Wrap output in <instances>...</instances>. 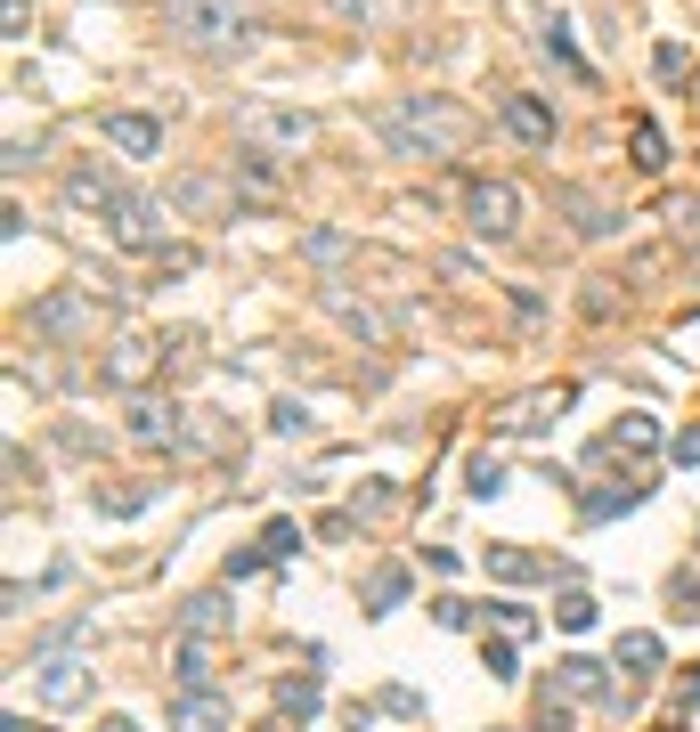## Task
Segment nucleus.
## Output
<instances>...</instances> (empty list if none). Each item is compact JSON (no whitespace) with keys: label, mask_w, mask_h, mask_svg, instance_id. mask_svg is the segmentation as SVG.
<instances>
[{"label":"nucleus","mask_w":700,"mask_h":732,"mask_svg":"<svg viewBox=\"0 0 700 732\" xmlns=\"http://www.w3.org/2000/svg\"><path fill=\"white\" fill-rule=\"evenodd\" d=\"M375 139L391 155H407V163H440V155H457L472 139V114L457 98H440V90H407V98H391L375 114Z\"/></svg>","instance_id":"nucleus-1"},{"label":"nucleus","mask_w":700,"mask_h":732,"mask_svg":"<svg viewBox=\"0 0 700 732\" xmlns=\"http://www.w3.org/2000/svg\"><path fill=\"white\" fill-rule=\"evenodd\" d=\"M253 0H163V25H172L188 50H237Z\"/></svg>","instance_id":"nucleus-2"},{"label":"nucleus","mask_w":700,"mask_h":732,"mask_svg":"<svg viewBox=\"0 0 700 732\" xmlns=\"http://www.w3.org/2000/svg\"><path fill=\"white\" fill-rule=\"evenodd\" d=\"M237 131H244V146L294 155V146H310V139H318V122L302 114V107H270V98H244V107H237Z\"/></svg>","instance_id":"nucleus-3"},{"label":"nucleus","mask_w":700,"mask_h":732,"mask_svg":"<svg viewBox=\"0 0 700 732\" xmlns=\"http://www.w3.org/2000/svg\"><path fill=\"white\" fill-rule=\"evenodd\" d=\"M33 334H50V342H90L98 334V285H66V293H50V302H33Z\"/></svg>","instance_id":"nucleus-4"},{"label":"nucleus","mask_w":700,"mask_h":732,"mask_svg":"<svg viewBox=\"0 0 700 732\" xmlns=\"http://www.w3.org/2000/svg\"><path fill=\"white\" fill-rule=\"evenodd\" d=\"M464 220H472V237L505 244L513 228H522V187H513V179H472L464 187Z\"/></svg>","instance_id":"nucleus-5"},{"label":"nucleus","mask_w":700,"mask_h":732,"mask_svg":"<svg viewBox=\"0 0 700 732\" xmlns=\"http://www.w3.org/2000/svg\"><path fill=\"white\" fill-rule=\"evenodd\" d=\"M81 676H90V667L74 659V643H33V684H41V700H50V708H74L81 692H90Z\"/></svg>","instance_id":"nucleus-6"},{"label":"nucleus","mask_w":700,"mask_h":732,"mask_svg":"<svg viewBox=\"0 0 700 732\" xmlns=\"http://www.w3.org/2000/svg\"><path fill=\"white\" fill-rule=\"evenodd\" d=\"M114 244H131V253H163V220H172V204L155 196H114Z\"/></svg>","instance_id":"nucleus-7"},{"label":"nucleus","mask_w":700,"mask_h":732,"mask_svg":"<svg viewBox=\"0 0 700 732\" xmlns=\"http://www.w3.org/2000/svg\"><path fill=\"white\" fill-rule=\"evenodd\" d=\"M326 318H335V326H350V334H359V342H367V350H391V318H383V309H375V302H359V293H342V285H326Z\"/></svg>","instance_id":"nucleus-8"},{"label":"nucleus","mask_w":700,"mask_h":732,"mask_svg":"<svg viewBox=\"0 0 700 732\" xmlns=\"http://www.w3.org/2000/svg\"><path fill=\"white\" fill-rule=\"evenodd\" d=\"M98 139H107L114 155H131V163H147V155H163V122H155V114H131V107L98 122Z\"/></svg>","instance_id":"nucleus-9"},{"label":"nucleus","mask_w":700,"mask_h":732,"mask_svg":"<svg viewBox=\"0 0 700 732\" xmlns=\"http://www.w3.org/2000/svg\"><path fill=\"white\" fill-rule=\"evenodd\" d=\"M497 122H505L522 146H554V107H546V98H529V90H513L505 107H497Z\"/></svg>","instance_id":"nucleus-10"},{"label":"nucleus","mask_w":700,"mask_h":732,"mask_svg":"<svg viewBox=\"0 0 700 732\" xmlns=\"http://www.w3.org/2000/svg\"><path fill=\"white\" fill-rule=\"evenodd\" d=\"M155 359H163V342H147V334H122V342L107 350V383H122V391H139L155 374Z\"/></svg>","instance_id":"nucleus-11"},{"label":"nucleus","mask_w":700,"mask_h":732,"mask_svg":"<svg viewBox=\"0 0 700 732\" xmlns=\"http://www.w3.org/2000/svg\"><path fill=\"white\" fill-rule=\"evenodd\" d=\"M122 431H131L139 448H172V439L188 431V424H179V407H172V400H139V407H131V424H122Z\"/></svg>","instance_id":"nucleus-12"},{"label":"nucleus","mask_w":700,"mask_h":732,"mask_svg":"<svg viewBox=\"0 0 700 732\" xmlns=\"http://www.w3.org/2000/svg\"><path fill=\"white\" fill-rule=\"evenodd\" d=\"M172 732H229V700H212V692H179V700H172Z\"/></svg>","instance_id":"nucleus-13"},{"label":"nucleus","mask_w":700,"mask_h":732,"mask_svg":"<svg viewBox=\"0 0 700 732\" xmlns=\"http://www.w3.org/2000/svg\"><path fill=\"white\" fill-rule=\"evenodd\" d=\"M90 505L107 513V521H131V513H147V505H155V480H122V489H98Z\"/></svg>","instance_id":"nucleus-14"},{"label":"nucleus","mask_w":700,"mask_h":732,"mask_svg":"<svg viewBox=\"0 0 700 732\" xmlns=\"http://www.w3.org/2000/svg\"><path fill=\"white\" fill-rule=\"evenodd\" d=\"M554 692H562V700H603V667H594V659H562V667H554Z\"/></svg>","instance_id":"nucleus-15"},{"label":"nucleus","mask_w":700,"mask_h":732,"mask_svg":"<svg viewBox=\"0 0 700 732\" xmlns=\"http://www.w3.org/2000/svg\"><path fill=\"white\" fill-rule=\"evenodd\" d=\"M229 626V594H196V602H179V635H220Z\"/></svg>","instance_id":"nucleus-16"},{"label":"nucleus","mask_w":700,"mask_h":732,"mask_svg":"<svg viewBox=\"0 0 700 732\" xmlns=\"http://www.w3.org/2000/svg\"><path fill=\"white\" fill-rule=\"evenodd\" d=\"M400 602H407V570H400V561H383V570H367V611H400Z\"/></svg>","instance_id":"nucleus-17"},{"label":"nucleus","mask_w":700,"mask_h":732,"mask_svg":"<svg viewBox=\"0 0 700 732\" xmlns=\"http://www.w3.org/2000/svg\"><path fill=\"white\" fill-rule=\"evenodd\" d=\"M179 692H204V684H212V652H204V635H179Z\"/></svg>","instance_id":"nucleus-18"},{"label":"nucleus","mask_w":700,"mask_h":732,"mask_svg":"<svg viewBox=\"0 0 700 732\" xmlns=\"http://www.w3.org/2000/svg\"><path fill=\"white\" fill-rule=\"evenodd\" d=\"M318 700H326L318 676H285V684H277V708H285V717H318Z\"/></svg>","instance_id":"nucleus-19"},{"label":"nucleus","mask_w":700,"mask_h":732,"mask_svg":"<svg viewBox=\"0 0 700 732\" xmlns=\"http://www.w3.org/2000/svg\"><path fill=\"white\" fill-rule=\"evenodd\" d=\"M538 50L554 57V66H570V74H579V81L594 74V66H587V57H579V50H570V33H562V17H554V25H538Z\"/></svg>","instance_id":"nucleus-20"},{"label":"nucleus","mask_w":700,"mask_h":732,"mask_svg":"<svg viewBox=\"0 0 700 732\" xmlns=\"http://www.w3.org/2000/svg\"><path fill=\"white\" fill-rule=\"evenodd\" d=\"M66 196H74V204H114V196H122V187H114L107 172H98V163H81V172L66 179Z\"/></svg>","instance_id":"nucleus-21"},{"label":"nucleus","mask_w":700,"mask_h":732,"mask_svg":"<svg viewBox=\"0 0 700 732\" xmlns=\"http://www.w3.org/2000/svg\"><path fill=\"white\" fill-rule=\"evenodd\" d=\"M400 9H407V0H335V17H342V25H391Z\"/></svg>","instance_id":"nucleus-22"},{"label":"nucleus","mask_w":700,"mask_h":732,"mask_svg":"<svg viewBox=\"0 0 700 732\" xmlns=\"http://www.w3.org/2000/svg\"><path fill=\"white\" fill-rule=\"evenodd\" d=\"M627 146H635V172H660V163H668V139H660V122H635V131H627Z\"/></svg>","instance_id":"nucleus-23"},{"label":"nucleus","mask_w":700,"mask_h":732,"mask_svg":"<svg viewBox=\"0 0 700 732\" xmlns=\"http://www.w3.org/2000/svg\"><path fill=\"white\" fill-rule=\"evenodd\" d=\"M562 212H579V220H570L579 237H603V228H611V212H603L594 196H579V187H562Z\"/></svg>","instance_id":"nucleus-24"},{"label":"nucleus","mask_w":700,"mask_h":732,"mask_svg":"<svg viewBox=\"0 0 700 732\" xmlns=\"http://www.w3.org/2000/svg\"><path fill=\"white\" fill-rule=\"evenodd\" d=\"M489 570H497V578H513V586H522V578H538V570H546V561H538V554H522V546H489Z\"/></svg>","instance_id":"nucleus-25"},{"label":"nucleus","mask_w":700,"mask_h":732,"mask_svg":"<svg viewBox=\"0 0 700 732\" xmlns=\"http://www.w3.org/2000/svg\"><path fill=\"white\" fill-rule=\"evenodd\" d=\"M627 505H644V480H635V489H594L587 496V521H611V513H627Z\"/></svg>","instance_id":"nucleus-26"},{"label":"nucleus","mask_w":700,"mask_h":732,"mask_svg":"<svg viewBox=\"0 0 700 732\" xmlns=\"http://www.w3.org/2000/svg\"><path fill=\"white\" fill-rule=\"evenodd\" d=\"M620 667L652 676V667H660V635H620Z\"/></svg>","instance_id":"nucleus-27"},{"label":"nucleus","mask_w":700,"mask_h":732,"mask_svg":"<svg viewBox=\"0 0 700 732\" xmlns=\"http://www.w3.org/2000/svg\"><path fill=\"white\" fill-rule=\"evenodd\" d=\"M513 643H522V635H497V643H481V667H489L497 684H513V667H522V652H513Z\"/></svg>","instance_id":"nucleus-28"},{"label":"nucleus","mask_w":700,"mask_h":732,"mask_svg":"<svg viewBox=\"0 0 700 732\" xmlns=\"http://www.w3.org/2000/svg\"><path fill=\"white\" fill-rule=\"evenodd\" d=\"M261 554H270V561H294V554H302V529H294V521H270V529H261Z\"/></svg>","instance_id":"nucleus-29"},{"label":"nucleus","mask_w":700,"mask_h":732,"mask_svg":"<svg viewBox=\"0 0 700 732\" xmlns=\"http://www.w3.org/2000/svg\"><path fill=\"white\" fill-rule=\"evenodd\" d=\"M270 431H277V439H302V431H310V407H302V400H277V407H270Z\"/></svg>","instance_id":"nucleus-30"},{"label":"nucleus","mask_w":700,"mask_h":732,"mask_svg":"<svg viewBox=\"0 0 700 732\" xmlns=\"http://www.w3.org/2000/svg\"><path fill=\"white\" fill-rule=\"evenodd\" d=\"M611 448H635V456H644V448H660V431H652V415H627V424L611 431Z\"/></svg>","instance_id":"nucleus-31"},{"label":"nucleus","mask_w":700,"mask_h":732,"mask_svg":"<svg viewBox=\"0 0 700 732\" xmlns=\"http://www.w3.org/2000/svg\"><path fill=\"white\" fill-rule=\"evenodd\" d=\"M554 619H562V635H587V626H594V602H587V594H562V602H554Z\"/></svg>","instance_id":"nucleus-32"},{"label":"nucleus","mask_w":700,"mask_h":732,"mask_svg":"<svg viewBox=\"0 0 700 732\" xmlns=\"http://www.w3.org/2000/svg\"><path fill=\"white\" fill-rule=\"evenodd\" d=\"M668 237H676V244H692V253H700V204H668Z\"/></svg>","instance_id":"nucleus-33"},{"label":"nucleus","mask_w":700,"mask_h":732,"mask_svg":"<svg viewBox=\"0 0 700 732\" xmlns=\"http://www.w3.org/2000/svg\"><path fill=\"white\" fill-rule=\"evenodd\" d=\"M505 489V465L497 456H472V496H497Z\"/></svg>","instance_id":"nucleus-34"},{"label":"nucleus","mask_w":700,"mask_h":732,"mask_svg":"<svg viewBox=\"0 0 700 732\" xmlns=\"http://www.w3.org/2000/svg\"><path fill=\"white\" fill-rule=\"evenodd\" d=\"M179 204H188V212H212V204H220V179H179Z\"/></svg>","instance_id":"nucleus-35"},{"label":"nucleus","mask_w":700,"mask_h":732,"mask_svg":"<svg viewBox=\"0 0 700 732\" xmlns=\"http://www.w3.org/2000/svg\"><path fill=\"white\" fill-rule=\"evenodd\" d=\"M652 74H660V81H685V50H676V41H660V50H652Z\"/></svg>","instance_id":"nucleus-36"},{"label":"nucleus","mask_w":700,"mask_h":732,"mask_svg":"<svg viewBox=\"0 0 700 732\" xmlns=\"http://www.w3.org/2000/svg\"><path fill=\"white\" fill-rule=\"evenodd\" d=\"M431 619H440V626H472V602H457V594H440V602H431Z\"/></svg>","instance_id":"nucleus-37"},{"label":"nucleus","mask_w":700,"mask_h":732,"mask_svg":"<svg viewBox=\"0 0 700 732\" xmlns=\"http://www.w3.org/2000/svg\"><path fill=\"white\" fill-rule=\"evenodd\" d=\"M489 611H497L505 635H529V611H522V602H489Z\"/></svg>","instance_id":"nucleus-38"},{"label":"nucleus","mask_w":700,"mask_h":732,"mask_svg":"<svg viewBox=\"0 0 700 732\" xmlns=\"http://www.w3.org/2000/svg\"><path fill=\"white\" fill-rule=\"evenodd\" d=\"M342 253H350V244L335 237V228H318V237H310V261H342Z\"/></svg>","instance_id":"nucleus-39"},{"label":"nucleus","mask_w":700,"mask_h":732,"mask_svg":"<svg viewBox=\"0 0 700 732\" xmlns=\"http://www.w3.org/2000/svg\"><path fill=\"white\" fill-rule=\"evenodd\" d=\"M668 456H676V465H700V431H685V439H676Z\"/></svg>","instance_id":"nucleus-40"},{"label":"nucleus","mask_w":700,"mask_h":732,"mask_svg":"<svg viewBox=\"0 0 700 732\" xmlns=\"http://www.w3.org/2000/svg\"><path fill=\"white\" fill-rule=\"evenodd\" d=\"M0 732H50V724H33V717H9V724H0Z\"/></svg>","instance_id":"nucleus-41"},{"label":"nucleus","mask_w":700,"mask_h":732,"mask_svg":"<svg viewBox=\"0 0 700 732\" xmlns=\"http://www.w3.org/2000/svg\"><path fill=\"white\" fill-rule=\"evenodd\" d=\"M98 732H139V724H131V717H107V724H98Z\"/></svg>","instance_id":"nucleus-42"},{"label":"nucleus","mask_w":700,"mask_h":732,"mask_svg":"<svg viewBox=\"0 0 700 732\" xmlns=\"http://www.w3.org/2000/svg\"><path fill=\"white\" fill-rule=\"evenodd\" d=\"M692 107H700V74H692Z\"/></svg>","instance_id":"nucleus-43"}]
</instances>
